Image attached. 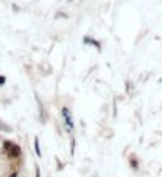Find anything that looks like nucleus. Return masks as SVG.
Segmentation results:
<instances>
[{"label": "nucleus", "mask_w": 162, "mask_h": 177, "mask_svg": "<svg viewBox=\"0 0 162 177\" xmlns=\"http://www.w3.org/2000/svg\"><path fill=\"white\" fill-rule=\"evenodd\" d=\"M2 153L8 158V160H19L22 158V148L13 141H3L2 144Z\"/></svg>", "instance_id": "nucleus-1"}, {"label": "nucleus", "mask_w": 162, "mask_h": 177, "mask_svg": "<svg viewBox=\"0 0 162 177\" xmlns=\"http://www.w3.org/2000/svg\"><path fill=\"white\" fill-rule=\"evenodd\" d=\"M61 115H62V121H64V126H65V131L69 134H73V129H75V121H73V115L70 112L69 107H62L61 110Z\"/></svg>", "instance_id": "nucleus-2"}, {"label": "nucleus", "mask_w": 162, "mask_h": 177, "mask_svg": "<svg viewBox=\"0 0 162 177\" xmlns=\"http://www.w3.org/2000/svg\"><path fill=\"white\" fill-rule=\"evenodd\" d=\"M34 150H35V153H37V158H42V156H43L42 147H40V139H38V136H35V137H34Z\"/></svg>", "instance_id": "nucleus-3"}, {"label": "nucleus", "mask_w": 162, "mask_h": 177, "mask_svg": "<svg viewBox=\"0 0 162 177\" xmlns=\"http://www.w3.org/2000/svg\"><path fill=\"white\" fill-rule=\"evenodd\" d=\"M129 165H130V168L133 171H137L140 168V163H138V160H137V156H135V155H130L129 156Z\"/></svg>", "instance_id": "nucleus-4"}, {"label": "nucleus", "mask_w": 162, "mask_h": 177, "mask_svg": "<svg viewBox=\"0 0 162 177\" xmlns=\"http://www.w3.org/2000/svg\"><path fill=\"white\" fill-rule=\"evenodd\" d=\"M75 148H76V139L73 134H70V156L75 155Z\"/></svg>", "instance_id": "nucleus-5"}, {"label": "nucleus", "mask_w": 162, "mask_h": 177, "mask_svg": "<svg viewBox=\"0 0 162 177\" xmlns=\"http://www.w3.org/2000/svg\"><path fill=\"white\" fill-rule=\"evenodd\" d=\"M0 131H2V132H13V128L8 123H5V121L0 120Z\"/></svg>", "instance_id": "nucleus-6"}, {"label": "nucleus", "mask_w": 162, "mask_h": 177, "mask_svg": "<svg viewBox=\"0 0 162 177\" xmlns=\"http://www.w3.org/2000/svg\"><path fill=\"white\" fill-rule=\"evenodd\" d=\"M56 165H57V171H62V169L65 168V165H64V163H61L59 158H56Z\"/></svg>", "instance_id": "nucleus-7"}, {"label": "nucleus", "mask_w": 162, "mask_h": 177, "mask_svg": "<svg viewBox=\"0 0 162 177\" xmlns=\"http://www.w3.org/2000/svg\"><path fill=\"white\" fill-rule=\"evenodd\" d=\"M35 177H42V168L35 165Z\"/></svg>", "instance_id": "nucleus-8"}, {"label": "nucleus", "mask_w": 162, "mask_h": 177, "mask_svg": "<svg viewBox=\"0 0 162 177\" xmlns=\"http://www.w3.org/2000/svg\"><path fill=\"white\" fill-rule=\"evenodd\" d=\"M18 175H19V171H13V172H11L8 177H18Z\"/></svg>", "instance_id": "nucleus-9"}, {"label": "nucleus", "mask_w": 162, "mask_h": 177, "mask_svg": "<svg viewBox=\"0 0 162 177\" xmlns=\"http://www.w3.org/2000/svg\"><path fill=\"white\" fill-rule=\"evenodd\" d=\"M5 80H7V78H5L3 75H0V86H2V85H5Z\"/></svg>", "instance_id": "nucleus-10"}, {"label": "nucleus", "mask_w": 162, "mask_h": 177, "mask_svg": "<svg viewBox=\"0 0 162 177\" xmlns=\"http://www.w3.org/2000/svg\"><path fill=\"white\" fill-rule=\"evenodd\" d=\"M0 141H2V136H0Z\"/></svg>", "instance_id": "nucleus-11"}]
</instances>
